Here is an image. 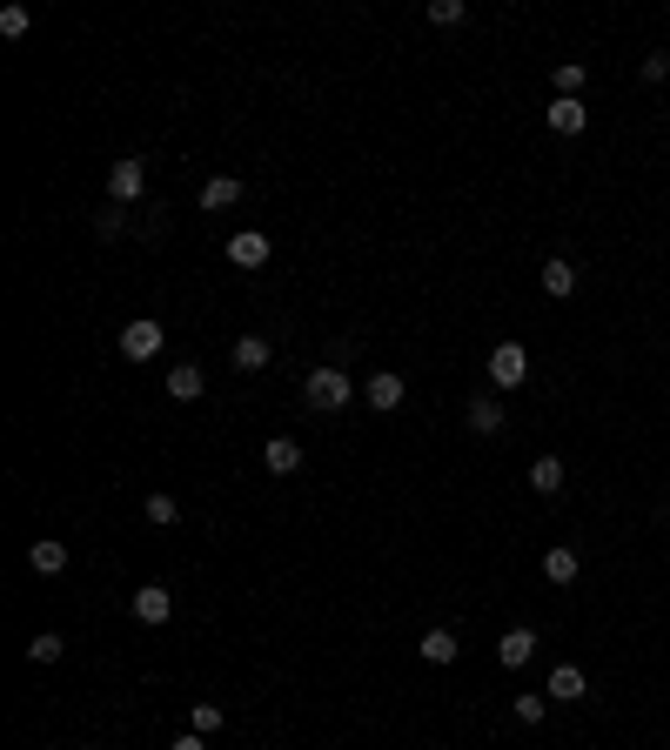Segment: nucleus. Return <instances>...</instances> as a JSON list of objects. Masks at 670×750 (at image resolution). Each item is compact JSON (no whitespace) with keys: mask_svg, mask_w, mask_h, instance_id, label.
Returning a JSON list of instances; mask_svg holds the SVG:
<instances>
[{"mask_svg":"<svg viewBox=\"0 0 670 750\" xmlns=\"http://www.w3.org/2000/svg\"><path fill=\"white\" fill-rule=\"evenodd\" d=\"M362 396H369V409H382V416H389V409H396V402H402V375L376 369V375H369V382H362Z\"/></svg>","mask_w":670,"mask_h":750,"instance_id":"1a4fd4ad","label":"nucleus"},{"mask_svg":"<svg viewBox=\"0 0 670 750\" xmlns=\"http://www.w3.org/2000/svg\"><path fill=\"white\" fill-rule=\"evenodd\" d=\"M530 657H536V630H503V643H496V663H503V670H523Z\"/></svg>","mask_w":670,"mask_h":750,"instance_id":"6e6552de","label":"nucleus"},{"mask_svg":"<svg viewBox=\"0 0 670 750\" xmlns=\"http://www.w3.org/2000/svg\"><path fill=\"white\" fill-rule=\"evenodd\" d=\"M543 576L550 583H577V550H550L543 556Z\"/></svg>","mask_w":670,"mask_h":750,"instance_id":"aec40b11","label":"nucleus"},{"mask_svg":"<svg viewBox=\"0 0 670 750\" xmlns=\"http://www.w3.org/2000/svg\"><path fill=\"white\" fill-rule=\"evenodd\" d=\"M235 201H242V181L235 175H208L201 181V208H208V215H215V208H235Z\"/></svg>","mask_w":670,"mask_h":750,"instance_id":"ddd939ff","label":"nucleus"},{"mask_svg":"<svg viewBox=\"0 0 670 750\" xmlns=\"http://www.w3.org/2000/svg\"><path fill=\"white\" fill-rule=\"evenodd\" d=\"M543 288H550V295H577V268L570 262H543Z\"/></svg>","mask_w":670,"mask_h":750,"instance_id":"6ab92c4d","label":"nucleus"},{"mask_svg":"<svg viewBox=\"0 0 670 750\" xmlns=\"http://www.w3.org/2000/svg\"><path fill=\"white\" fill-rule=\"evenodd\" d=\"M27 570H34V576H61L67 570V543H61V536H41V543L27 550Z\"/></svg>","mask_w":670,"mask_h":750,"instance_id":"0eeeda50","label":"nucleus"},{"mask_svg":"<svg viewBox=\"0 0 670 750\" xmlns=\"http://www.w3.org/2000/svg\"><path fill=\"white\" fill-rule=\"evenodd\" d=\"M530 489H536V496H557V489H563V463H557V456H536V463H530Z\"/></svg>","mask_w":670,"mask_h":750,"instance_id":"a211bd4d","label":"nucleus"},{"mask_svg":"<svg viewBox=\"0 0 670 750\" xmlns=\"http://www.w3.org/2000/svg\"><path fill=\"white\" fill-rule=\"evenodd\" d=\"M490 382L496 389H523V382H530V355H523V342H496L490 349Z\"/></svg>","mask_w":670,"mask_h":750,"instance_id":"f03ea898","label":"nucleus"},{"mask_svg":"<svg viewBox=\"0 0 670 750\" xmlns=\"http://www.w3.org/2000/svg\"><path fill=\"white\" fill-rule=\"evenodd\" d=\"M550 697H557V704H577V697H590V684H583L577 663H557V670H550Z\"/></svg>","mask_w":670,"mask_h":750,"instance_id":"4468645a","label":"nucleus"},{"mask_svg":"<svg viewBox=\"0 0 670 750\" xmlns=\"http://www.w3.org/2000/svg\"><path fill=\"white\" fill-rule=\"evenodd\" d=\"M94 235H101V242H114V235H121V215H114V208H108V215H94Z\"/></svg>","mask_w":670,"mask_h":750,"instance_id":"cd10ccee","label":"nucleus"},{"mask_svg":"<svg viewBox=\"0 0 670 750\" xmlns=\"http://www.w3.org/2000/svg\"><path fill=\"white\" fill-rule=\"evenodd\" d=\"M128 610L141 623H168V610H175V596H168V583H141V590L128 596Z\"/></svg>","mask_w":670,"mask_h":750,"instance_id":"20e7f679","label":"nucleus"},{"mask_svg":"<svg viewBox=\"0 0 670 750\" xmlns=\"http://www.w3.org/2000/svg\"><path fill=\"white\" fill-rule=\"evenodd\" d=\"M141 188H148V168H141V155H128V161H114V168H108V195H114V201H134Z\"/></svg>","mask_w":670,"mask_h":750,"instance_id":"423d86ee","label":"nucleus"},{"mask_svg":"<svg viewBox=\"0 0 670 750\" xmlns=\"http://www.w3.org/2000/svg\"><path fill=\"white\" fill-rule=\"evenodd\" d=\"M161 342H168L161 322H128V329H121V355H128V362H155Z\"/></svg>","mask_w":670,"mask_h":750,"instance_id":"7ed1b4c3","label":"nucleus"},{"mask_svg":"<svg viewBox=\"0 0 670 750\" xmlns=\"http://www.w3.org/2000/svg\"><path fill=\"white\" fill-rule=\"evenodd\" d=\"M416 650H423V663H456V650H463V643H456V630H423V643H416Z\"/></svg>","mask_w":670,"mask_h":750,"instance_id":"f3484780","label":"nucleus"},{"mask_svg":"<svg viewBox=\"0 0 670 750\" xmlns=\"http://www.w3.org/2000/svg\"><path fill=\"white\" fill-rule=\"evenodd\" d=\"M201 389H208V375H201L195 362H175V369H168V396L175 402H201Z\"/></svg>","mask_w":670,"mask_h":750,"instance_id":"9d476101","label":"nucleus"},{"mask_svg":"<svg viewBox=\"0 0 670 750\" xmlns=\"http://www.w3.org/2000/svg\"><path fill=\"white\" fill-rule=\"evenodd\" d=\"M175 516H181V503L168 496V489H155V496H148V523H161V530H168Z\"/></svg>","mask_w":670,"mask_h":750,"instance_id":"4be33fe9","label":"nucleus"},{"mask_svg":"<svg viewBox=\"0 0 670 750\" xmlns=\"http://www.w3.org/2000/svg\"><path fill=\"white\" fill-rule=\"evenodd\" d=\"M557 94H570V101L583 94V61H563L557 67Z\"/></svg>","mask_w":670,"mask_h":750,"instance_id":"a878e982","label":"nucleus"},{"mask_svg":"<svg viewBox=\"0 0 670 750\" xmlns=\"http://www.w3.org/2000/svg\"><path fill=\"white\" fill-rule=\"evenodd\" d=\"M550 128H557V134H583V128H590V108L570 101V94H557V101H550Z\"/></svg>","mask_w":670,"mask_h":750,"instance_id":"9b49d317","label":"nucleus"},{"mask_svg":"<svg viewBox=\"0 0 670 750\" xmlns=\"http://www.w3.org/2000/svg\"><path fill=\"white\" fill-rule=\"evenodd\" d=\"M469 429H476V436H496V429H503V402L496 396H469Z\"/></svg>","mask_w":670,"mask_h":750,"instance_id":"2eb2a0df","label":"nucleus"},{"mask_svg":"<svg viewBox=\"0 0 670 750\" xmlns=\"http://www.w3.org/2000/svg\"><path fill=\"white\" fill-rule=\"evenodd\" d=\"M543 710H550V697H516V724H543Z\"/></svg>","mask_w":670,"mask_h":750,"instance_id":"bb28decb","label":"nucleus"},{"mask_svg":"<svg viewBox=\"0 0 670 750\" xmlns=\"http://www.w3.org/2000/svg\"><path fill=\"white\" fill-rule=\"evenodd\" d=\"M268 362H275V342H268V335H242V342H235V369H268Z\"/></svg>","mask_w":670,"mask_h":750,"instance_id":"dca6fc26","label":"nucleus"},{"mask_svg":"<svg viewBox=\"0 0 670 750\" xmlns=\"http://www.w3.org/2000/svg\"><path fill=\"white\" fill-rule=\"evenodd\" d=\"M188 730H201V737H215V730H222V704H195Z\"/></svg>","mask_w":670,"mask_h":750,"instance_id":"5701e85b","label":"nucleus"},{"mask_svg":"<svg viewBox=\"0 0 670 750\" xmlns=\"http://www.w3.org/2000/svg\"><path fill=\"white\" fill-rule=\"evenodd\" d=\"M168 750H208V737H201V730H188V737H175Z\"/></svg>","mask_w":670,"mask_h":750,"instance_id":"c756f323","label":"nucleus"},{"mask_svg":"<svg viewBox=\"0 0 670 750\" xmlns=\"http://www.w3.org/2000/svg\"><path fill=\"white\" fill-rule=\"evenodd\" d=\"M670 74V54H644V81H664Z\"/></svg>","mask_w":670,"mask_h":750,"instance_id":"c85d7f7f","label":"nucleus"},{"mask_svg":"<svg viewBox=\"0 0 670 750\" xmlns=\"http://www.w3.org/2000/svg\"><path fill=\"white\" fill-rule=\"evenodd\" d=\"M268 255H275V242H268L262 228H242V235L228 242V262H235V268H262Z\"/></svg>","mask_w":670,"mask_h":750,"instance_id":"39448f33","label":"nucleus"},{"mask_svg":"<svg viewBox=\"0 0 670 750\" xmlns=\"http://www.w3.org/2000/svg\"><path fill=\"white\" fill-rule=\"evenodd\" d=\"M61 650H67V643L54 637V630H41V637L27 643V663H61Z\"/></svg>","mask_w":670,"mask_h":750,"instance_id":"412c9836","label":"nucleus"},{"mask_svg":"<svg viewBox=\"0 0 670 750\" xmlns=\"http://www.w3.org/2000/svg\"><path fill=\"white\" fill-rule=\"evenodd\" d=\"M262 463H268V476H295V469H302V442L275 436V442L262 449Z\"/></svg>","mask_w":670,"mask_h":750,"instance_id":"f8f14e48","label":"nucleus"},{"mask_svg":"<svg viewBox=\"0 0 670 750\" xmlns=\"http://www.w3.org/2000/svg\"><path fill=\"white\" fill-rule=\"evenodd\" d=\"M349 396H356V382L335 369V362H329V369H309V382H302V402H309V409H322V416L349 409Z\"/></svg>","mask_w":670,"mask_h":750,"instance_id":"f257e3e1","label":"nucleus"},{"mask_svg":"<svg viewBox=\"0 0 670 750\" xmlns=\"http://www.w3.org/2000/svg\"><path fill=\"white\" fill-rule=\"evenodd\" d=\"M27 21H34L27 7H0V34H7V41H21V34H27Z\"/></svg>","mask_w":670,"mask_h":750,"instance_id":"393cba45","label":"nucleus"},{"mask_svg":"<svg viewBox=\"0 0 670 750\" xmlns=\"http://www.w3.org/2000/svg\"><path fill=\"white\" fill-rule=\"evenodd\" d=\"M463 14H469L463 0H429V21H436V27H456Z\"/></svg>","mask_w":670,"mask_h":750,"instance_id":"b1692460","label":"nucleus"}]
</instances>
